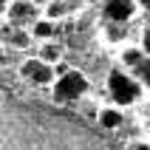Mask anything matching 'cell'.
Segmentation results:
<instances>
[{
	"label": "cell",
	"instance_id": "6da1fadb",
	"mask_svg": "<svg viewBox=\"0 0 150 150\" xmlns=\"http://www.w3.org/2000/svg\"><path fill=\"white\" fill-rule=\"evenodd\" d=\"M0 150H116L105 133L71 113L0 96Z\"/></svg>",
	"mask_w": 150,
	"mask_h": 150
},
{
	"label": "cell",
	"instance_id": "7a4b0ae2",
	"mask_svg": "<svg viewBox=\"0 0 150 150\" xmlns=\"http://www.w3.org/2000/svg\"><path fill=\"white\" fill-rule=\"evenodd\" d=\"M108 88H110V93H113V99H116L119 105H130V102H136V99H139V91H142L139 79L130 76V74H125V71H110Z\"/></svg>",
	"mask_w": 150,
	"mask_h": 150
},
{
	"label": "cell",
	"instance_id": "3957f363",
	"mask_svg": "<svg viewBox=\"0 0 150 150\" xmlns=\"http://www.w3.org/2000/svg\"><path fill=\"white\" fill-rule=\"evenodd\" d=\"M85 88H88V79L79 71H65L57 79V85H54V96L59 102H74V99H79L85 93Z\"/></svg>",
	"mask_w": 150,
	"mask_h": 150
},
{
	"label": "cell",
	"instance_id": "277c9868",
	"mask_svg": "<svg viewBox=\"0 0 150 150\" xmlns=\"http://www.w3.org/2000/svg\"><path fill=\"white\" fill-rule=\"evenodd\" d=\"M23 76L28 79L31 85H48L51 79H54V65H48L45 59H28V62H23Z\"/></svg>",
	"mask_w": 150,
	"mask_h": 150
},
{
	"label": "cell",
	"instance_id": "5b68a950",
	"mask_svg": "<svg viewBox=\"0 0 150 150\" xmlns=\"http://www.w3.org/2000/svg\"><path fill=\"white\" fill-rule=\"evenodd\" d=\"M136 0H105V17L108 23H127L136 14Z\"/></svg>",
	"mask_w": 150,
	"mask_h": 150
},
{
	"label": "cell",
	"instance_id": "8992f818",
	"mask_svg": "<svg viewBox=\"0 0 150 150\" xmlns=\"http://www.w3.org/2000/svg\"><path fill=\"white\" fill-rule=\"evenodd\" d=\"M8 20H11L17 28H25L28 23H34V20H37V11H34L31 3L17 0V3H11V6H8Z\"/></svg>",
	"mask_w": 150,
	"mask_h": 150
},
{
	"label": "cell",
	"instance_id": "52a82bcc",
	"mask_svg": "<svg viewBox=\"0 0 150 150\" xmlns=\"http://www.w3.org/2000/svg\"><path fill=\"white\" fill-rule=\"evenodd\" d=\"M54 34H57V25H54L51 17H45V20H34V23H31V37H34V40H51Z\"/></svg>",
	"mask_w": 150,
	"mask_h": 150
},
{
	"label": "cell",
	"instance_id": "ba28073f",
	"mask_svg": "<svg viewBox=\"0 0 150 150\" xmlns=\"http://www.w3.org/2000/svg\"><path fill=\"white\" fill-rule=\"evenodd\" d=\"M119 122H122L119 108H105L99 113V127H102V130H113V127H119Z\"/></svg>",
	"mask_w": 150,
	"mask_h": 150
},
{
	"label": "cell",
	"instance_id": "9c48e42d",
	"mask_svg": "<svg viewBox=\"0 0 150 150\" xmlns=\"http://www.w3.org/2000/svg\"><path fill=\"white\" fill-rule=\"evenodd\" d=\"M59 54H62V48H59L57 42H42V48H40V59H45L48 65L59 62Z\"/></svg>",
	"mask_w": 150,
	"mask_h": 150
},
{
	"label": "cell",
	"instance_id": "30bf717a",
	"mask_svg": "<svg viewBox=\"0 0 150 150\" xmlns=\"http://www.w3.org/2000/svg\"><path fill=\"white\" fill-rule=\"evenodd\" d=\"M133 76L139 79V85H144V88H150V57H144L139 65L133 68Z\"/></svg>",
	"mask_w": 150,
	"mask_h": 150
},
{
	"label": "cell",
	"instance_id": "8fae6325",
	"mask_svg": "<svg viewBox=\"0 0 150 150\" xmlns=\"http://www.w3.org/2000/svg\"><path fill=\"white\" fill-rule=\"evenodd\" d=\"M122 59H125V65L136 68V65H139V62L144 59V48H127V51H125V57H122Z\"/></svg>",
	"mask_w": 150,
	"mask_h": 150
},
{
	"label": "cell",
	"instance_id": "7c38bea8",
	"mask_svg": "<svg viewBox=\"0 0 150 150\" xmlns=\"http://www.w3.org/2000/svg\"><path fill=\"white\" fill-rule=\"evenodd\" d=\"M108 37H110V40H122V37H125L122 23H110V25H108Z\"/></svg>",
	"mask_w": 150,
	"mask_h": 150
},
{
	"label": "cell",
	"instance_id": "4fadbf2b",
	"mask_svg": "<svg viewBox=\"0 0 150 150\" xmlns=\"http://www.w3.org/2000/svg\"><path fill=\"white\" fill-rule=\"evenodd\" d=\"M142 48H144V54L150 57V25L144 28V34H142Z\"/></svg>",
	"mask_w": 150,
	"mask_h": 150
},
{
	"label": "cell",
	"instance_id": "5bb4252c",
	"mask_svg": "<svg viewBox=\"0 0 150 150\" xmlns=\"http://www.w3.org/2000/svg\"><path fill=\"white\" fill-rule=\"evenodd\" d=\"M25 42H28V34H25V31H17L14 34V45H25Z\"/></svg>",
	"mask_w": 150,
	"mask_h": 150
},
{
	"label": "cell",
	"instance_id": "9a60e30c",
	"mask_svg": "<svg viewBox=\"0 0 150 150\" xmlns=\"http://www.w3.org/2000/svg\"><path fill=\"white\" fill-rule=\"evenodd\" d=\"M8 6H11L8 0H0V14H6V11H8Z\"/></svg>",
	"mask_w": 150,
	"mask_h": 150
},
{
	"label": "cell",
	"instance_id": "2e32d148",
	"mask_svg": "<svg viewBox=\"0 0 150 150\" xmlns=\"http://www.w3.org/2000/svg\"><path fill=\"white\" fill-rule=\"evenodd\" d=\"M136 6H139V8H147V11H150V0H136Z\"/></svg>",
	"mask_w": 150,
	"mask_h": 150
}]
</instances>
